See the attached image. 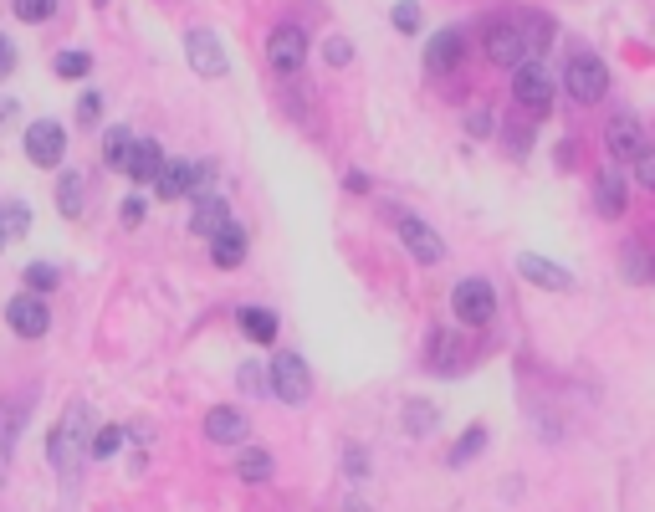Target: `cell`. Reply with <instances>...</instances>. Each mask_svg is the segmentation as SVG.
Segmentation results:
<instances>
[{
    "instance_id": "cell-27",
    "label": "cell",
    "mask_w": 655,
    "mask_h": 512,
    "mask_svg": "<svg viewBox=\"0 0 655 512\" xmlns=\"http://www.w3.org/2000/svg\"><path fill=\"white\" fill-rule=\"evenodd\" d=\"M435 425H441V410H435L430 400H410V405H405V431H410L415 441H425Z\"/></svg>"
},
{
    "instance_id": "cell-5",
    "label": "cell",
    "mask_w": 655,
    "mask_h": 512,
    "mask_svg": "<svg viewBox=\"0 0 655 512\" xmlns=\"http://www.w3.org/2000/svg\"><path fill=\"white\" fill-rule=\"evenodd\" d=\"M512 98L522 103V108H528L533 118H543L548 108H553V77L543 72V62H517L512 67Z\"/></svg>"
},
{
    "instance_id": "cell-10",
    "label": "cell",
    "mask_w": 655,
    "mask_h": 512,
    "mask_svg": "<svg viewBox=\"0 0 655 512\" xmlns=\"http://www.w3.org/2000/svg\"><path fill=\"white\" fill-rule=\"evenodd\" d=\"M267 62H272L277 72H297L302 62H308V36H302V26L282 21V26L267 36Z\"/></svg>"
},
{
    "instance_id": "cell-26",
    "label": "cell",
    "mask_w": 655,
    "mask_h": 512,
    "mask_svg": "<svg viewBox=\"0 0 655 512\" xmlns=\"http://www.w3.org/2000/svg\"><path fill=\"white\" fill-rule=\"evenodd\" d=\"M21 420H26V405H21V400H6V405H0V461H11L16 436H21Z\"/></svg>"
},
{
    "instance_id": "cell-13",
    "label": "cell",
    "mask_w": 655,
    "mask_h": 512,
    "mask_svg": "<svg viewBox=\"0 0 655 512\" xmlns=\"http://www.w3.org/2000/svg\"><path fill=\"white\" fill-rule=\"evenodd\" d=\"M517 277L533 282V287H548V292H569L574 287V272H563L558 262H548V256H538V251L517 256Z\"/></svg>"
},
{
    "instance_id": "cell-45",
    "label": "cell",
    "mask_w": 655,
    "mask_h": 512,
    "mask_svg": "<svg viewBox=\"0 0 655 512\" xmlns=\"http://www.w3.org/2000/svg\"><path fill=\"white\" fill-rule=\"evenodd\" d=\"M0 251H6V231H0Z\"/></svg>"
},
{
    "instance_id": "cell-2",
    "label": "cell",
    "mask_w": 655,
    "mask_h": 512,
    "mask_svg": "<svg viewBox=\"0 0 655 512\" xmlns=\"http://www.w3.org/2000/svg\"><path fill=\"white\" fill-rule=\"evenodd\" d=\"M267 395L282 400V405H308L313 395V374H308V359L297 349H277L272 364H267Z\"/></svg>"
},
{
    "instance_id": "cell-37",
    "label": "cell",
    "mask_w": 655,
    "mask_h": 512,
    "mask_svg": "<svg viewBox=\"0 0 655 512\" xmlns=\"http://www.w3.org/2000/svg\"><path fill=\"white\" fill-rule=\"evenodd\" d=\"M98 118H103V93H93V88H87V93L77 98V123H82V128H93Z\"/></svg>"
},
{
    "instance_id": "cell-46",
    "label": "cell",
    "mask_w": 655,
    "mask_h": 512,
    "mask_svg": "<svg viewBox=\"0 0 655 512\" xmlns=\"http://www.w3.org/2000/svg\"><path fill=\"white\" fill-rule=\"evenodd\" d=\"M98 6H108V0H98Z\"/></svg>"
},
{
    "instance_id": "cell-7",
    "label": "cell",
    "mask_w": 655,
    "mask_h": 512,
    "mask_svg": "<svg viewBox=\"0 0 655 512\" xmlns=\"http://www.w3.org/2000/svg\"><path fill=\"white\" fill-rule=\"evenodd\" d=\"M6 323H11V333H21V338H47V328H52V308H47V297H36V292H16L11 303H6Z\"/></svg>"
},
{
    "instance_id": "cell-28",
    "label": "cell",
    "mask_w": 655,
    "mask_h": 512,
    "mask_svg": "<svg viewBox=\"0 0 655 512\" xmlns=\"http://www.w3.org/2000/svg\"><path fill=\"white\" fill-rule=\"evenodd\" d=\"M128 149H134V134H128L123 123L103 134V164H108V169H123V164H128Z\"/></svg>"
},
{
    "instance_id": "cell-33",
    "label": "cell",
    "mask_w": 655,
    "mask_h": 512,
    "mask_svg": "<svg viewBox=\"0 0 655 512\" xmlns=\"http://www.w3.org/2000/svg\"><path fill=\"white\" fill-rule=\"evenodd\" d=\"M57 6H62V0H16V21L41 26V21H52V16H57Z\"/></svg>"
},
{
    "instance_id": "cell-21",
    "label": "cell",
    "mask_w": 655,
    "mask_h": 512,
    "mask_svg": "<svg viewBox=\"0 0 655 512\" xmlns=\"http://www.w3.org/2000/svg\"><path fill=\"white\" fill-rule=\"evenodd\" d=\"M149 190H154L159 200H185V195H190V164H185V159H164Z\"/></svg>"
},
{
    "instance_id": "cell-41",
    "label": "cell",
    "mask_w": 655,
    "mask_h": 512,
    "mask_svg": "<svg viewBox=\"0 0 655 512\" xmlns=\"http://www.w3.org/2000/svg\"><path fill=\"white\" fill-rule=\"evenodd\" d=\"M343 190H348V195H369V175H364V169H348Z\"/></svg>"
},
{
    "instance_id": "cell-1",
    "label": "cell",
    "mask_w": 655,
    "mask_h": 512,
    "mask_svg": "<svg viewBox=\"0 0 655 512\" xmlns=\"http://www.w3.org/2000/svg\"><path fill=\"white\" fill-rule=\"evenodd\" d=\"M87 436H93V410H87L82 400H72V405L62 410V420L52 425V441H47V456H52L57 472H72V466H82Z\"/></svg>"
},
{
    "instance_id": "cell-30",
    "label": "cell",
    "mask_w": 655,
    "mask_h": 512,
    "mask_svg": "<svg viewBox=\"0 0 655 512\" xmlns=\"http://www.w3.org/2000/svg\"><path fill=\"white\" fill-rule=\"evenodd\" d=\"M57 77H67V82H77V77H87L93 72V52H77V47H67V52H57Z\"/></svg>"
},
{
    "instance_id": "cell-43",
    "label": "cell",
    "mask_w": 655,
    "mask_h": 512,
    "mask_svg": "<svg viewBox=\"0 0 655 512\" xmlns=\"http://www.w3.org/2000/svg\"><path fill=\"white\" fill-rule=\"evenodd\" d=\"M123 226H144V200H123Z\"/></svg>"
},
{
    "instance_id": "cell-4",
    "label": "cell",
    "mask_w": 655,
    "mask_h": 512,
    "mask_svg": "<svg viewBox=\"0 0 655 512\" xmlns=\"http://www.w3.org/2000/svg\"><path fill=\"white\" fill-rule=\"evenodd\" d=\"M563 88H569L574 103H599L609 93V67L594 52H579V57H569V67H563Z\"/></svg>"
},
{
    "instance_id": "cell-17",
    "label": "cell",
    "mask_w": 655,
    "mask_h": 512,
    "mask_svg": "<svg viewBox=\"0 0 655 512\" xmlns=\"http://www.w3.org/2000/svg\"><path fill=\"white\" fill-rule=\"evenodd\" d=\"M159 164H164V144H154V139H134V149H128V164H123V175L134 180V185H154Z\"/></svg>"
},
{
    "instance_id": "cell-19",
    "label": "cell",
    "mask_w": 655,
    "mask_h": 512,
    "mask_svg": "<svg viewBox=\"0 0 655 512\" xmlns=\"http://www.w3.org/2000/svg\"><path fill=\"white\" fill-rule=\"evenodd\" d=\"M236 323H241V333L251 338V344H261V349H272L277 344V313L272 308H236Z\"/></svg>"
},
{
    "instance_id": "cell-25",
    "label": "cell",
    "mask_w": 655,
    "mask_h": 512,
    "mask_svg": "<svg viewBox=\"0 0 655 512\" xmlns=\"http://www.w3.org/2000/svg\"><path fill=\"white\" fill-rule=\"evenodd\" d=\"M123 441H128L123 425H93V436H87V456H93V461H113L123 451Z\"/></svg>"
},
{
    "instance_id": "cell-14",
    "label": "cell",
    "mask_w": 655,
    "mask_h": 512,
    "mask_svg": "<svg viewBox=\"0 0 655 512\" xmlns=\"http://www.w3.org/2000/svg\"><path fill=\"white\" fill-rule=\"evenodd\" d=\"M487 62H492V67H517V62H528V47H522L517 21H492V31H487Z\"/></svg>"
},
{
    "instance_id": "cell-23",
    "label": "cell",
    "mask_w": 655,
    "mask_h": 512,
    "mask_svg": "<svg viewBox=\"0 0 655 512\" xmlns=\"http://www.w3.org/2000/svg\"><path fill=\"white\" fill-rule=\"evenodd\" d=\"M272 472H277V461H272V451H261V446H246V451H241V461H236V477H241V482H251V487L272 482Z\"/></svg>"
},
{
    "instance_id": "cell-39",
    "label": "cell",
    "mask_w": 655,
    "mask_h": 512,
    "mask_svg": "<svg viewBox=\"0 0 655 512\" xmlns=\"http://www.w3.org/2000/svg\"><path fill=\"white\" fill-rule=\"evenodd\" d=\"M635 185L655 190V154H650V149H645V154H635Z\"/></svg>"
},
{
    "instance_id": "cell-6",
    "label": "cell",
    "mask_w": 655,
    "mask_h": 512,
    "mask_svg": "<svg viewBox=\"0 0 655 512\" xmlns=\"http://www.w3.org/2000/svg\"><path fill=\"white\" fill-rule=\"evenodd\" d=\"M62 154H67V128H62L57 118H36V123L26 128V159H31L36 169H57Z\"/></svg>"
},
{
    "instance_id": "cell-35",
    "label": "cell",
    "mask_w": 655,
    "mask_h": 512,
    "mask_svg": "<svg viewBox=\"0 0 655 512\" xmlns=\"http://www.w3.org/2000/svg\"><path fill=\"white\" fill-rule=\"evenodd\" d=\"M389 26H395L400 36H410V31H420V0H400L395 11H389Z\"/></svg>"
},
{
    "instance_id": "cell-36",
    "label": "cell",
    "mask_w": 655,
    "mask_h": 512,
    "mask_svg": "<svg viewBox=\"0 0 655 512\" xmlns=\"http://www.w3.org/2000/svg\"><path fill=\"white\" fill-rule=\"evenodd\" d=\"M323 57H328V67H348V62H354V41H348V36H328L323 41Z\"/></svg>"
},
{
    "instance_id": "cell-8",
    "label": "cell",
    "mask_w": 655,
    "mask_h": 512,
    "mask_svg": "<svg viewBox=\"0 0 655 512\" xmlns=\"http://www.w3.org/2000/svg\"><path fill=\"white\" fill-rule=\"evenodd\" d=\"M604 149H609V159H615V164L645 154V149H650L645 123H640L635 113H615V118H609V128H604Z\"/></svg>"
},
{
    "instance_id": "cell-20",
    "label": "cell",
    "mask_w": 655,
    "mask_h": 512,
    "mask_svg": "<svg viewBox=\"0 0 655 512\" xmlns=\"http://www.w3.org/2000/svg\"><path fill=\"white\" fill-rule=\"evenodd\" d=\"M487 441H492V431H487L482 420H471L466 431H461V441H456V446L446 451V466H451V472H461V466H471L476 456L487 451Z\"/></svg>"
},
{
    "instance_id": "cell-32",
    "label": "cell",
    "mask_w": 655,
    "mask_h": 512,
    "mask_svg": "<svg viewBox=\"0 0 655 512\" xmlns=\"http://www.w3.org/2000/svg\"><path fill=\"white\" fill-rule=\"evenodd\" d=\"M57 282H62V272H57L52 262H31V267H26V292H36V297H47Z\"/></svg>"
},
{
    "instance_id": "cell-38",
    "label": "cell",
    "mask_w": 655,
    "mask_h": 512,
    "mask_svg": "<svg viewBox=\"0 0 655 512\" xmlns=\"http://www.w3.org/2000/svg\"><path fill=\"white\" fill-rule=\"evenodd\" d=\"M625 277H630V282H650V267H645V251H640L635 241L625 246Z\"/></svg>"
},
{
    "instance_id": "cell-24",
    "label": "cell",
    "mask_w": 655,
    "mask_h": 512,
    "mask_svg": "<svg viewBox=\"0 0 655 512\" xmlns=\"http://www.w3.org/2000/svg\"><path fill=\"white\" fill-rule=\"evenodd\" d=\"M82 205H87V180L77 175V169H67V175L57 180V210H62L67 221H77Z\"/></svg>"
},
{
    "instance_id": "cell-40",
    "label": "cell",
    "mask_w": 655,
    "mask_h": 512,
    "mask_svg": "<svg viewBox=\"0 0 655 512\" xmlns=\"http://www.w3.org/2000/svg\"><path fill=\"white\" fill-rule=\"evenodd\" d=\"M16 72V41L11 36H0V82H6Z\"/></svg>"
},
{
    "instance_id": "cell-18",
    "label": "cell",
    "mask_w": 655,
    "mask_h": 512,
    "mask_svg": "<svg viewBox=\"0 0 655 512\" xmlns=\"http://www.w3.org/2000/svg\"><path fill=\"white\" fill-rule=\"evenodd\" d=\"M210 256H215V267H241L246 262V226L241 221H226L221 231L210 236Z\"/></svg>"
},
{
    "instance_id": "cell-44",
    "label": "cell",
    "mask_w": 655,
    "mask_h": 512,
    "mask_svg": "<svg viewBox=\"0 0 655 512\" xmlns=\"http://www.w3.org/2000/svg\"><path fill=\"white\" fill-rule=\"evenodd\" d=\"M348 512H374V507H369V502H359V497H354V502H348Z\"/></svg>"
},
{
    "instance_id": "cell-22",
    "label": "cell",
    "mask_w": 655,
    "mask_h": 512,
    "mask_svg": "<svg viewBox=\"0 0 655 512\" xmlns=\"http://www.w3.org/2000/svg\"><path fill=\"white\" fill-rule=\"evenodd\" d=\"M226 221H231V210H226V200H221V195H195V216H190V231H195V236H205V241H210V236L221 231Z\"/></svg>"
},
{
    "instance_id": "cell-12",
    "label": "cell",
    "mask_w": 655,
    "mask_h": 512,
    "mask_svg": "<svg viewBox=\"0 0 655 512\" xmlns=\"http://www.w3.org/2000/svg\"><path fill=\"white\" fill-rule=\"evenodd\" d=\"M185 57H190V67H195L200 77H221V72H226V47H221V36L205 31V26L185 31Z\"/></svg>"
},
{
    "instance_id": "cell-31",
    "label": "cell",
    "mask_w": 655,
    "mask_h": 512,
    "mask_svg": "<svg viewBox=\"0 0 655 512\" xmlns=\"http://www.w3.org/2000/svg\"><path fill=\"white\" fill-rule=\"evenodd\" d=\"M369 472H374V461H369V451H364L359 441H348V446H343V477H348V482H364Z\"/></svg>"
},
{
    "instance_id": "cell-15",
    "label": "cell",
    "mask_w": 655,
    "mask_h": 512,
    "mask_svg": "<svg viewBox=\"0 0 655 512\" xmlns=\"http://www.w3.org/2000/svg\"><path fill=\"white\" fill-rule=\"evenodd\" d=\"M625 205H630V180L620 175V169H604V175L594 180V210L604 221H620Z\"/></svg>"
},
{
    "instance_id": "cell-9",
    "label": "cell",
    "mask_w": 655,
    "mask_h": 512,
    "mask_svg": "<svg viewBox=\"0 0 655 512\" xmlns=\"http://www.w3.org/2000/svg\"><path fill=\"white\" fill-rule=\"evenodd\" d=\"M200 431H205V441L210 446H246V415L236 410V405H210L205 410V420H200Z\"/></svg>"
},
{
    "instance_id": "cell-42",
    "label": "cell",
    "mask_w": 655,
    "mask_h": 512,
    "mask_svg": "<svg viewBox=\"0 0 655 512\" xmlns=\"http://www.w3.org/2000/svg\"><path fill=\"white\" fill-rule=\"evenodd\" d=\"M16 118H21V103H16V98H0V134H6Z\"/></svg>"
},
{
    "instance_id": "cell-34",
    "label": "cell",
    "mask_w": 655,
    "mask_h": 512,
    "mask_svg": "<svg viewBox=\"0 0 655 512\" xmlns=\"http://www.w3.org/2000/svg\"><path fill=\"white\" fill-rule=\"evenodd\" d=\"M236 384L246 395H267V364H256V359H246L241 369H236Z\"/></svg>"
},
{
    "instance_id": "cell-11",
    "label": "cell",
    "mask_w": 655,
    "mask_h": 512,
    "mask_svg": "<svg viewBox=\"0 0 655 512\" xmlns=\"http://www.w3.org/2000/svg\"><path fill=\"white\" fill-rule=\"evenodd\" d=\"M400 241H405V251L415 256L420 267H441L446 262V241L435 236L420 216H400Z\"/></svg>"
},
{
    "instance_id": "cell-16",
    "label": "cell",
    "mask_w": 655,
    "mask_h": 512,
    "mask_svg": "<svg viewBox=\"0 0 655 512\" xmlns=\"http://www.w3.org/2000/svg\"><path fill=\"white\" fill-rule=\"evenodd\" d=\"M461 52H466V36H461V31H435L430 47H425V72H435V77L456 72V67H461Z\"/></svg>"
},
{
    "instance_id": "cell-29",
    "label": "cell",
    "mask_w": 655,
    "mask_h": 512,
    "mask_svg": "<svg viewBox=\"0 0 655 512\" xmlns=\"http://www.w3.org/2000/svg\"><path fill=\"white\" fill-rule=\"evenodd\" d=\"M0 231H6V241L26 236V231H31V210H26L21 200H6V205H0Z\"/></svg>"
},
{
    "instance_id": "cell-3",
    "label": "cell",
    "mask_w": 655,
    "mask_h": 512,
    "mask_svg": "<svg viewBox=\"0 0 655 512\" xmlns=\"http://www.w3.org/2000/svg\"><path fill=\"white\" fill-rule=\"evenodd\" d=\"M451 313H456L466 328H487V323L497 318V287H492L487 277H466V282H456V292H451Z\"/></svg>"
}]
</instances>
